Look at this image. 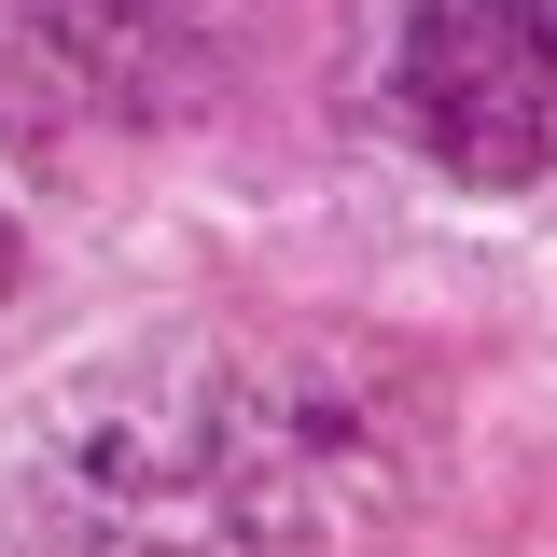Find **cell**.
<instances>
[{
  "instance_id": "cell-3",
  "label": "cell",
  "mask_w": 557,
  "mask_h": 557,
  "mask_svg": "<svg viewBox=\"0 0 557 557\" xmlns=\"http://www.w3.org/2000/svg\"><path fill=\"white\" fill-rule=\"evenodd\" d=\"M0 42L42 70L57 98L153 126V112H182L209 70H223L237 0H0Z\"/></svg>"
},
{
  "instance_id": "cell-2",
  "label": "cell",
  "mask_w": 557,
  "mask_h": 557,
  "mask_svg": "<svg viewBox=\"0 0 557 557\" xmlns=\"http://www.w3.org/2000/svg\"><path fill=\"white\" fill-rule=\"evenodd\" d=\"M348 98L474 209H557V0H362Z\"/></svg>"
},
{
  "instance_id": "cell-4",
  "label": "cell",
  "mask_w": 557,
  "mask_h": 557,
  "mask_svg": "<svg viewBox=\"0 0 557 557\" xmlns=\"http://www.w3.org/2000/svg\"><path fill=\"white\" fill-rule=\"evenodd\" d=\"M42 293H57V182H42V153L0 126V348L42 321Z\"/></svg>"
},
{
  "instance_id": "cell-1",
  "label": "cell",
  "mask_w": 557,
  "mask_h": 557,
  "mask_svg": "<svg viewBox=\"0 0 557 557\" xmlns=\"http://www.w3.org/2000/svg\"><path fill=\"white\" fill-rule=\"evenodd\" d=\"M418 446L432 418L362 335L196 321L28 405L0 530L28 557H335L418 487Z\"/></svg>"
}]
</instances>
